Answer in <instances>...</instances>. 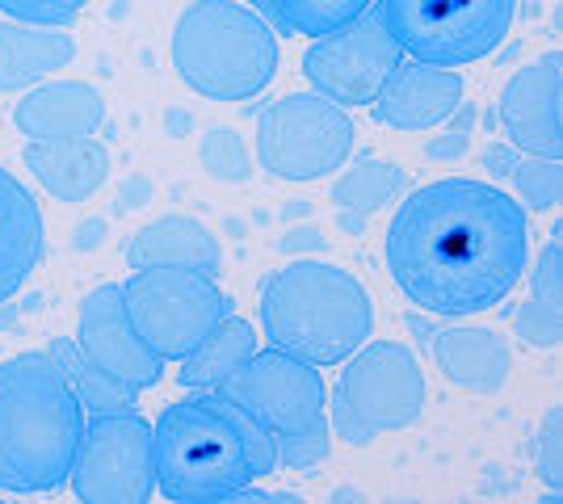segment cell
Instances as JSON below:
<instances>
[{
	"instance_id": "cell-1",
	"label": "cell",
	"mask_w": 563,
	"mask_h": 504,
	"mask_svg": "<svg viewBox=\"0 0 563 504\" xmlns=\"http://www.w3.org/2000/svg\"><path fill=\"white\" fill-rule=\"evenodd\" d=\"M387 269L399 294L433 315L493 312L530 261V219L509 190L450 177L412 190L387 223Z\"/></svg>"
},
{
	"instance_id": "cell-2",
	"label": "cell",
	"mask_w": 563,
	"mask_h": 504,
	"mask_svg": "<svg viewBox=\"0 0 563 504\" xmlns=\"http://www.w3.org/2000/svg\"><path fill=\"white\" fill-rule=\"evenodd\" d=\"M156 492L173 504H228L244 483L274 475L278 446L219 391H189L152 425Z\"/></svg>"
},
{
	"instance_id": "cell-3",
	"label": "cell",
	"mask_w": 563,
	"mask_h": 504,
	"mask_svg": "<svg viewBox=\"0 0 563 504\" xmlns=\"http://www.w3.org/2000/svg\"><path fill=\"white\" fill-rule=\"evenodd\" d=\"M85 408L55 354L0 361V488L43 496L68 483Z\"/></svg>"
},
{
	"instance_id": "cell-4",
	"label": "cell",
	"mask_w": 563,
	"mask_h": 504,
	"mask_svg": "<svg viewBox=\"0 0 563 504\" xmlns=\"http://www.w3.org/2000/svg\"><path fill=\"white\" fill-rule=\"evenodd\" d=\"M265 340L311 366H341L375 333V303L350 269L332 261H290L261 290Z\"/></svg>"
},
{
	"instance_id": "cell-5",
	"label": "cell",
	"mask_w": 563,
	"mask_h": 504,
	"mask_svg": "<svg viewBox=\"0 0 563 504\" xmlns=\"http://www.w3.org/2000/svg\"><path fill=\"white\" fill-rule=\"evenodd\" d=\"M173 68L198 97L253 101L282 68L274 25L240 0H194L173 25Z\"/></svg>"
},
{
	"instance_id": "cell-6",
	"label": "cell",
	"mask_w": 563,
	"mask_h": 504,
	"mask_svg": "<svg viewBox=\"0 0 563 504\" xmlns=\"http://www.w3.org/2000/svg\"><path fill=\"white\" fill-rule=\"evenodd\" d=\"M274 437L282 467L311 471L329 458V383L320 366L282 349H257L214 387Z\"/></svg>"
},
{
	"instance_id": "cell-7",
	"label": "cell",
	"mask_w": 563,
	"mask_h": 504,
	"mask_svg": "<svg viewBox=\"0 0 563 504\" xmlns=\"http://www.w3.org/2000/svg\"><path fill=\"white\" fill-rule=\"evenodd\" d=\"M424 412V370L399 340H366L341 361L329 391V433L345 446H371L383 433L417 425Z\"/></svg>"
},
{
	"instance_id": "cell-8",
	"label": "cell",
	"mask_w": 563,
	"mask_h": 504,
	"mask_svg": "<svg viewBox=\"0 0 563 504\" xmlns=\"http://www.w3.org/2000/svg\"><path fill=\"white\" fill-rule=\"evenodd\" d=\"M517 0H378L375 18L399 55L463 68L493 55L514 30Z\"/></svg>"
},
{
	"instance_id": "cell-9",
	"label": "cell",
	"mask_w": 563,
	"mask_h": 504,
	"mask_svg": "<svg viewBox=\"0 0 563 504\" xmlns=\"http://www.w3.org/2000/svg\"><path fill=\"white\" fill-rule=\"evenodd\" d=\"M118 287L131 324L165 361H181L202 336L223 324V315H232L219 282L198 269L143 265L131 269V278Z\"/></svg>"
},
{
	"instance_id": "cell-10",
	"label": "cell",
	"mask_w": 563,
	"mask_h": 504,
	"mask_svg": "<svg viewBox=\"0 0 563 504\" xmlns=\"http://www.w3.org/2000/svg\"><path fill=\"white\" fill-rule=\"evenodd\" d=\"M353 119L320 93H286L257 119V160L282 181H320L350 160Z\"/></svg>"
},
{
	"instance_id": "cell-11",
	"label": "cell",
	"mask_w": 563,
	"mask_h": 504,
	"mask_svg": "<svg viewBox=\"0 0 563 504\" xmlns=\"http://www.w3.org/2000/svg\"><path fill=\"white\" fill-rule=\"evenodd\" d=\"M68 483L85 504H147L156 496L152 425L135 408L85 416Z\"/></svg>"
},
{
	"instance_id": "cell-12",
	"label": "cell",
	"mask_w": 563,
	"mask_h": 504,
	"mask_svg": "<svg viewBox=\"0 0 563 504\" xmlns=\"http://www.w3.org/2000/svg\"><path fill=\"white\" fill-rule=\"evenodd\" d=\"M399 64V47L378 18L362 13L350 25L311 38L303 51V76L311 93L329 97L341 110L371 105L378 85Z\"/></svg>"
},
{
	"instance_id": "cell-13",
	"label": "cell",
	"mask_w": 563,
	"mask_h": 504,
	"mask_svg": "<svg viewBox=\"0 0 563 504\" xmlns=\"http://www.w3.org/2000/svg\"><path fill=\"white\" fill-rule=\"evenodd\" d=\"M76 354L131 391H147L165 379L168 361L140 336L122 303V287H97L76 312Z\"/></svg>"
},
{
	"instance_id": "cell-14",
	"label": "cell",
	"mask_w": 563,
	"mask_h": 504,
	"mask_svg": "<svg viewBox=\"0 0 563 504\" xmlns=\"http://www.w3.org/2000/svg\"><path fill=\"white\" fill-rule=\"evenodd\" d=\"M500 126L526 156H563V55L551 51L505 85Z\"/></svg>"
},
{
	"instance_id": "cell-15",
	"label": "cell",
	"mask_w": 563,
	"mask_h": 504,
	"mask_svg": "<svg viewBox=\"0 0 563 504\" xmlns=\"http://www.w3.org/2000/svg\"><path fill=\"white\" fill-rule=\"evenodd\" d=\"M463 97L467 89L459 68H438V64L399 55V64L378 85L371 110H375V122L391 131H433L454 119Z\"/></svg>"
},
{
	"instance_id": "cell-16",
	"label": "cell",
	"mask_w": 563,
	"mask_h": 504,
	"mask_svg": "<svg viewBox=\"0 0 563 504\" xmlns=\"http://www.w3.org/2000/svg\"><path fill=\"white\" fill-rule=\"evenodd\" d=\"M13 126L25 139H93L106 126V97L89 80H51L13 105Z\"/></svg>"
},
{
	"instance_id": "cell-17",
	"label": "cell",
	"mask_w": 563,
	"mask_h": 504,
	"mask_svg": "<svg viewBox=\"0 0 563 504\" xmlns=\"http://www.w3.org/2000/svg\"><path fill=\"white\" fill-rule=\"evenodd\" d=\"M429 358L446 383L471 391V395H496L514 370L505 336L496 328H484V324H459V328L433 333L429 336Z\"/></svg>"
},
{
	"instance_id": "cell-18",
	"label": "cell",
	"mask_w": 563,
	"mask_h": 504,
	"mask_svg": "<svg viewBox=\"0 0 563 504\" xmlns=\"http://www.w3.org/2000/svg\"><path fill=\"white\" fill-rule=\"evenodd\" d=\"M43 211L22 181L0 168V303L13 299L43 261Z\"/></svg>"
},
{
	"instance_id": "cell-19",
	"label": "cell",
	"mask_w": 563,
	"mask_h": 504,
	"mask_svg": "<svg viewBox=\"0 0 563 504\" xmlns=\"http://www.w3.org/2000/svg\"><path fill=\"white\" fill-rule=\"evenodd\" d=\"M25 168L55 202H89L110 177V152L93 139H30Z\"/></svg>"
},
{
	"instance_id": "cell-20",
	"label": "cell",
	"mask_w": 563,
	"mask_h": 504,
	"mask_svg": "<svg viewBox=\"0 0 563 504\" xmlns=\"http://www.w3.org/2000/svg\"><path fill=\"white\" fill-rule=\"evenodd\" d=\"M126 261H131V269H143V265H173V269H198V273L219 278L223 248H219V240H214L198 219L161 215L126 240Z\"/></svg>"
},
{
	"instance_id": "cell-21",
	"label": "cell",
	"mask_w": 563,
	"mask_h": 504,
	"mask_svg": "<svg viewBox=\"0 0 563 504\" xmlns=\"http://www.w3.org/2000/svg\"><path fill=\"white\" fill-rule=\"evenodd\" d=\"M71 55H76V38L64 25H0V93L25 89V85H34L43 76L68 68Z\"/></svg>"
},
{
	"instance_id": "cell-22",
	"label": "cell",
	"mask_w": 563,
	"mask_h": 504,
	"mask_svg": "<svg viewBox=\"0 0 563 504\" xmlns=\"http://www.w3.org/2000/svg\"><path fill=\"white\" fill-rule=\"evenodd\" d=\"M257 349H261L257 328H253L249 320L223 315V324H219L214 333L202 336L186 358H181L177 379H181V387H189V391H214L232 370H240L244 361L253 358Z\"/></svg>"
},
{
	"instance_id": "cell-23",
	"label": "cell",
	"mask_w": 563,
	"mask_h": 504,
	"mask_svg": "<svg viewBox=\"0 0 563 504\" xmlns=\"http://www.w3.org/2000/svg\"><path fill=\"white\" fill-rule=\"evenodd\" d=\"M514 328L526 345H539V349H555V345H560V336H563V253H560V236L542 248V261L534 265L530 294H526V303L517 307Z\"/></svg>"
},
{
	"instance_id": "cell-24",
	"label": "cell",
	"mask_w": 563,
	"mask_h": 504,
	"mask_svg": "<svg viewBox=\"0 0 563 504\" xmlns=\"http://www.w3.org/2000/svg\"><path fill=\"white\" fill-rule=\"evenodd\" d=\"M265 13L274 18L282 34L290 38H320V34H332L341 25H350L353 18L371 13L375 0H261Z\"/></svg>"
},
{
	"instance_id": "cell-25",
	"label": "cell",
	"mask_w": 563,
	"mask_h": 504,
	"mask_svg": "<svg viewBox=\"0 0 563 504\" xmlns=\"http://www.w3.org/2000/svg\"><path fill=\"white\" fill-rule=\"evenodd\" d=\"M408 186L404 168L391 165V160H362L353 165L336 186H332V206H341L345 215L362 219V215H375L378 206H387L399 190Z\"/></svg>"
},
{
	"instance_id": "cell-26",
	"label": "cell",
	"mask_w": 563,
	"mask_h": 504,
	"mask_svg": "<svg viewBox=\"0 0 563 504\" xmlns=\"http://www.w3.org/2000/svg\"><path fill=\"white\" fill-rule=\"evenodd\" d=\"M59 361H64V358H59ZM64 370H68L71 391H76V400H80L85 416H93V412L135 408V395H140V391H131L126 383H118V379H110V374H101V370H97V366H89L80 354H76L71 361H64Z\"/></svg>"
},
{
	"instance_id": "cell-27",
	"label": "cell",
	"mask_w": 563,
	"mask_h": 504,
	"mask_svg": "<svg viewBox=\"0 0 563 504\" xmlns=\"http://www.w3.org/2000/svg\"><path fill=\"white\" fill-rule=\"evenodd\" d=\"M198 165L211 172L214 181H249L253 160H249V147L244 139L228 131V126H211L198 144Z\"/></svg>"
},
{
	"instance_id": "cell-28",
	"label": "cell",
	"mask_w": 563,
	"mask_h": 504,
	"mask_svg": "<svg viewBox=\"0 0 563 504\" xmlns=\"http://www.w3.org/2000/svg\"><path fill=\"white\" fill-rule=\"evenodd\" d=\"M514 193L517 202L534 206V211H551L563 193V168L555 156H526L514 168Z\"/></svg>"
},
{
	"instance_id": "cell-29",
	"label": "cell",
	"mask_w": 563,
	"mask_h": 504,
	"mask_svg": "<svg viewBox=\"0 0 563 504\" xmlns=\"http://www.w3.org/2000/svg\"><path fill=\"white\" fill-rule=\"evenodd\" d=\"M89 0H0V13L9 22H34V25H68Z\"/></svg>"
},
{
	"instance_id": "cell-30",
	"label": "cell",
	"mask_w": 563,
	"mask_h": 504,
	"mask_svg": "<svg viewBox=\"0 0 563 504\" xmlns=\"http://www.w3.org/2000/svg\"><path fill=\"white\" fill-rule=\"evenodd\" d=\"M539 475L547 480L551 492L563 488V425H560V412L547 416V425L539 433Z\"/></svg>"
},
{
	"instance_id": "cell-31",
	"label": "cell",
	"mask_w": 563,
	"mask_h": 504,
	"mask_svg": "<svg viewBox=\"0 0 563 504\" xmlns=\"http://www.w3.org/2000/svg\"><path fill=\"white\" fill-rule=\"evenodd\" d=\"M459 126L454 131H446L442 139H433V144L424 147V156L429 160H459L463 152H467V131H471V119H475V110L471 105H459Z\"/></svg>"
}]
</instances>
